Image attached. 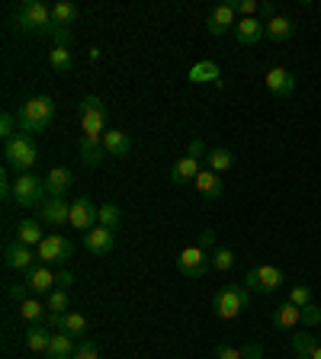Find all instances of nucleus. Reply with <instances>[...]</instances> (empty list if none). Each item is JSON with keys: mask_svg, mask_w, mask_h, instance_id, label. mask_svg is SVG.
I'll return each mask as SVG.
<instances>
[{"mask_svg": "<svg viewBox=\"0 0 321 359\" xmlns=\"http://www.w3.org/2000/svg\"><path fill=\"white\" fill-rule=\"evenodd\" d=\"M19 132L23 135H42L55 119V100L51 97H29L19 106Z\"/></svg>", "mask_w": 321, "mask_h": 359, "instance_id": "f257e3e1", "label": "nucleus"}, {"mask_svg": "<svg viewBox=\"0 0 321 359\" xmlns=\"http://www.w3.org/2000/svg\"><path fill=\"white\" fill-rule=\"evenodd\" d=\"M19 33H35V35H51L55 33V19H51V7L39 3V0H23L13 17Z\"/></svg>", "mask_w": 321, "mask_h": 359, "instance_id": "f03ea898", "label": "nucleus"}, {"mask_svg": "<svg viewBox=\"0 0 321 359\" xmlns=\"http://www.w3.org/2000/svg\"><path fill=\"white\" fill-rule=\"evenodd\" d=\"M247 301H251L247 285L245 283H229L225 289L215 292V299H212V311H215L219 321H235V317L247 308Z\"/></svg>", "mask_w": 321, "mask_h": 359, "instance_id": "7ed1b4c3", "label": "nucleus"}, {"mask_svg": "<svg viewBox=\"0 0 321 359\" xmlns=\"http://www.w3.org/2000/svg\"><path fill=\"white\" fill-rule=\"evenodd\" d=\"M35 158H39V148H35L33 135H23L19 132L13 142L3 144V164H7V170H17V174H29L35 164Z\"/></svg>", "mask_w": 321, "mask_h": 359, "instance_id": "20e7f679", "label": "nucleus"}, {"mask_svg": "<svg viewBox=\"0 0 321 359\" xmlns=\"http://www.w3.org/2000/svg\"><path fill=\"white\" fill-rule=\"evenodd\" d=\"M49 199V190H45V176H35V174H17L13 180V202L19 209H35Z\"/></svg>", "mask_w": 321, "mask_h": 359, "instance_id": "39448f33", "label": "nucleus"}, {"mask_svg": "<svg viewBox=\"0 0 321 359\" xmlns=\"http://www.w3.org/2000/svg\"><path fill=\"white\" fill-rule=\"evenodd\" d=\"M77 116H81V135L93 138V142H103V132H106V106H103L100 97H84L81 106H77Z\"/></svg>", "mask_w": 321, "mask_h": 359, "instance_id": "423d86ee", "label": "nucleus"}, {"mask_svg": "<svg viewBox=\"0 0 321 359\" xmlns=\"http://www.w3.org/2000/svg\"><path fill=\"white\" fill-rule=\"evenodd\" d=\"M35 253H39L45 267H61V263H68L74 257V241L65 237V234H45V241L35 247Z\"/></svg>", "mask_w": 321, "mask_h": 359, "instance_id": "0eeeda50", "label": "nucleus"}, {"mask_svg": "<svg viewBox=\"0 0 321 359\" xmlns=\"http://www.w3.org/2000/svg\"><path fill=\"white\" fill-rule=\"evenodd\" d=\"M245 285H247V292H254V295H270L283 285V269L270 267V263L251 267L245 276Z\"/></svg>", "mask_w": 321, "mask_h": 359, "instance_id": "6e6552de", "label": "nucleus"}, {"mask_svg": "<svg viewBox=\"0 0 321 359\" xmlns=\"http://www.w3.org/2000/svg\"><path fill=\"white\" fill-rule=\"evenodd\" d=\"M212 267V257L203 251V247H183L177 253V269L186 276V279H203Z\"/></svg>", "mask_w": 321, "mask_h": 359, "instance_id": "1a4fd4ad", "label": "nucleus"}, {"mask_svg": "<svg viewBox=\"0 0 321 359\" xmlns=\"http://www.w3.org/2000/svg\"><path fill=\"white\" fill-rule=\"evenodd\" d=\"M97 225H100V206L93 199H87V196H77V199L71 202V228L87 234Z\"/></svg>", "mask_w": 321, "mask_h": 359, "instance_id": "9d476101", "label": "nucleus"}, {"mask_svg": "<svg viewBox=\"0 0 321 359\" xmlns=\"http://www.w3.org/2000/svg\"><path fill=\"white\" fill-rule=\"evenodd\" d=\"M39 218H42L45 225H55V228L71 225V202L65 196H49L39 206Z\"/></svg>", "mask_w": 321, "mask_h": 359, "instance_id": "9b49d317", "label": "nucleus"}, {"mask_svg": "<svg viewBox=\"0 0 321 359\" xmlns=\"http://www.w3.org/2000/svg\"><path fill=\"white\" fill-rule=\"evenodd\" d=\"M235 3H219V7L209 10V17H206V29L209 35H225V33H235Z\"/></svg>", "mask_w": 321, "mask_h": 359, "instance_id": "f8f14e48", "label": "nucleus"}, {"mask_svg": "<svg viewBox=\"0 0 321 359\" xmlns=\"http://www.w3.org/2000/svg\"><path fill=\"white\" fill-rule=\"evenodd\" d=\"M35 260H39V253H33V247H29V244H19V241H10L7 251H3V263H7V269L29 273V269L35 267Z\"/></svg>", "mask_w": 321, "mask_h": 359, "instance_id": "ddd939ff", "label": "nucleus"}, {"mask_svg": "<svg viewBox=\"0 0 321 359\" xmlns=\"http://www.w3.org/2000/svg\"><path fill=\"white\" fill-rule=\"evenodd\" d=\"M26 285H29V292H35V295H49V292H55L58 289V273L51 267H33L29 273H26Z\"/></svg>", "mask_w": 321, "mask_h": 359, "instance_id": "4468645a", "label": "nucleus"}, {"mask_svg": "<svg viewBox=\"0 0 321 359\" xmlns=\"http://www.w3.org/2000/svg\"><path fill=\"white\" fill-rule=\"evenodd\" d=\"M84 247L93 253V257H106V253H113V247H116V231L97 225L93 231L84 234Z\"/></svg>", "mask_w": 321, "mask_h": 359, "instance_id": "2eb2a0df", "label": "nucleus"}, {"mask_svg": "<svg viewBox=\"0 0 321 359\" xmlns=\"http://www.w3.org/2000/svg\"><path fill=\"white\" fill-rule=\"evenodd\" d=\"M267 90L273 93V97H293L296 93V77H293V71H286V67H270L267 71Z\"/></svg>", "mask_w": 321, "mask_h": 359, "instance_id": "dca6fc26", "label": "nucleus"}, {"mask_svg": "<svg viewBox=\"0 0 321 359\" xmlns=\"http://www.w3.org/2000/svg\"><path fill=\"white\" fill-rule=\"evenodd\" d=\"M196 190H199V196H206V199H222V192H225V180H222V174H215V170H199V176H196Z\"/></svg>", "mask_w": 321, "mask_h": 359, "instance_id": "f3484780", "label": "nucleus"}, {"mask_svg": "<svg viewBox=\"0 0 321 359\" xmlns=\"http://www.w3.org/2000/svg\"><path fill=\"white\" fill-rule=\"evenodd\" d=\"M231 35H235L238 45H257L261 39H267L261 19H238V26H235V33Z\"/></svg>", "mask_w": 321, "mask_h": 359, "instance_id": "a211bd4d", "label": "nucleus"}, {"mask_svg": "<svg viewBox=\"0 0 321 359\" xmlns=\"http://www.w3.org/2000/svg\"><path fill=\"white\" fill-rule=\"evenodd\" d=\"M263 33H267V39L270 42H286V39H293L296 35V19H289V17H273L263 23Z\"/></svg>", "mask_w": 321, "mask_h": 359, "instance_id": "6ab92c4d", "label": "nucleus"}, {"mask_svg": "<svg viewBox=\"0 0 321 359\" xmlns=\"http://www.w3.org/2000/svg\"><path fill=\"white\" fill-rule=\"evenodd\" d=\"M103 148H106L110 158H126L129 151H132V138L122 128H106L103 132Z\"/></svg>", "mask_w": 321, "mask_h": 359, "instance_id": "aec40b11", "label": "nucleus"}, {"mask_svg": "<svg viewBox=\"0 0 321 359\" xmlns=\"http://www.w3.org/2000/svg\"><path fill=\"white\" fill-rule=\"evenodd\" d=\"M196 176H199V160L196 158H190V154H183V158L170 167V180L177 186H183V183H196Z\"/></svg>", "mask_w": 321, "mask_h": 359, "instance_id": "412c9836", "label": "nucleus"}, {"mask_svg": "<svg viewBox=\"0 0 321 359\" xmlns=\"http://www.w3.org/2000/svg\"><path fill=\"white\" fill-rule=\"evenodd\" d=\"M296 324H302V308H296L293 301L277 305V311H273V327H279V331H293Z\"/></svg>", "mask_w": 321, "mask_h": 359, "instance_id": "4be33fe9", "label": "nucleus"}, {"mask_svg": "<svg viewBox=\"0 0 321 359\" xmlns=\"http://www.w3.org/2000/svg\"><path fill=\"white\" fill-rule=\"evenodd\" d=\"M17 241L19 244H29V247H39V244L45 241L42 222H39V218H23V222L17 225Z\"/></svg>", "mask_w": 321, "mask_h": 359, "instance_id": "5701e85b", "label": "nucleus"}, {"mask_svg": "<svg viewBox=\"0 0 321 359\" xmlns=\"http://www.w3.org/2000/svg\"><path fill=\"white\" fill-rule=\"evenodd\" d=\"M77 353V343L71 334L58 331V334H51V343H49V359H74Z\"/></svg>", "mask_w": 321, "mask_h": 359, "instance_id": "b1692460", "label": "nucleus"}, {"mask_svg": "<svg viewBox=\"0 0 321 359\" xmlns=\"http://www.w3.org/2000/svg\"><path fill=\"white\" fill-rule=\"evenodd\" d=\"M71 170L68 167H51L49 174H45V190H49V196H65L71 186Z\"/></svg>", "mask_w": 321, "mask_h": 359, "instance_id": "393cba45", "label": "nucleus"}, {"mask_svg": "<svg viewBox=\"0 0 321 359\" xmlns=\"http://www.w3.org/2000/svg\"><path fill=\"white\" fill-rule=\"evenodd\" d=\"M190 81L193 84H219L222 87V71L215 61H199L190 67Z\"/></svg>", "mask_w": 321, "mask_h": 359, "instance_id": "a878e982", "label": "nucleus"}, {"mask_svg": "<svg viewBox=\"0 0 321 359\" xmlns=\"http://www.w3.org/2000/svg\"><path fill=\"white\" fill-rule=\"evenodd\" d=\"M26 347L33 353H49V343H51V327H42V324H29V331L23 334Z\"/></svg>", "mask_w": 321, "mask_h": 359, "instance_id": "bb28decb", "label": "nucleus"}, {"mask_svg": "<svg viewBox=\"0 0 321 359\" xmlns=\"http://www.w3.org/2000/svg\"><path fill=\"white\" fill-rule=\"evenodd\" d=\"M77 148H81V160H84L87 167H100L103 158H106V148H103V142H93V138H84V135H81Z\"/></svg>", "mask_w": 321, "mask_h": 359, "instance_id": "cd10ccee", "label": "nucleus"}, {"mask_svg": "<svg viewBox=\"0 0 321 359\" xmlns=\"http://www.w3.org/2000/svg\"><path fill=\"white\" fill-rule=\"evenodd\" d=\"M49 65H51V71L68 74L71 67H74V51H71L68 45H55V49L49 51Z\"/></svg>", "mask_w": 321, "mask_h": 359, "instance_id": "c85d7f7f", "label": "nucleus"}, {"mask_svg": "<svg viewBox=\"0 0 321 359\" xmlns=\"http://www.w3.org/2000/svg\"><path fill=\"white\" fill-rule=\"evenodd\" d=\"M19 317H26L29 324H39V321L49 317V308H45L39 299H26V301H19Z\"/></svg>", "mask_w": 321, "mask_h": 359, "instance_id": "c756f323", "label": "nucleus"}, {"mask_svg": "<svg viewBox=\"0 0 321 359\" xmlns=\"http://www.w3.org/2000/svg\"><path fill=\"white\" fill-rule=\"evenodd\" d=\"M61 331L65 334H71L77 340V337L87 334V317L81 315V311H68V315H61Z\"/></svg>", "mask_w": 321, "mask_h": 359, "instance_id": "7c9ffc66", "label": "nucleus"}, {"mask_svg": "<svg viewBox=\"0 0 321 359\" xmlns=\"http://www.w3.org/2000/svg\"><path fill=\"white\" fill-rule=\"evenodd\" d=\"M51 19H55V26L71 29V23L77 19V7H74V3H68V0H58V3L51 7Z\"/></svg>", "mask_w": 321, "mask_h": 359, "instance_id": "2f4dec72", "label": "nucleus"}, {"mask_svg": "<svg viewBox=\"0 0 321 359\" xmlns=\"http://www.w3.org/2000/svg\"><path fill=\"white\" fill-rule=\"evenodd\" d=\"M100 225L110 228V231H119V225H122V209H119L116 202H103L100 206Z\"/></svg>", "mask_w": 321, "mask_h": 359, "instance_id": "473e14b6", "label": "nucleus"}, {"mask_svg": "<svg viewBox=\"0 0 321 359\" xmlns=\"http://www.w3.org/2000/svg\"><path fill=\"white\" fill-rule=\"evenodd\" d=\"M209 170H215V174H225V170L235 164V154H231L229 148H215V151H209Z\"/></svg>", "mask_w": 321, "mask_h": 359, "instance_id": "72a5a7b5", "label": "nucleus"}, {"mask_svg": "<svg viewBox=\"0 0 321 359\" xmlns=\"http://www.w3.org/2000/svg\"><path fill=\"white\" fill-rule=\"evenodd\" d=\"M45 308L51 311V315H68L71 311V299L65 289H55V292L45 295Z\"/></svg>", "mask_w": 321, "mask_h": 359, "instance_id": "f704fd0d", "label": "nucleus"}, {"mask_svg": "<svg viewBox=\"0 0 321 359\" xmlns=\"http://www.w3.org/2000/svg\"><path fill=\"white\" fill-rule=\"evenodd\" d=\"M17 128H19V119L13 116V112H3V116H0V135H3V144L17 138V135H19Z\"/></svg>", "mask_w": 321, "mask_h": 359, "instance_id": "c9c22d12", "label": "nucleus"}, {"mask_svg": "<svg viewBox=\"0 0 321 359\" xmlns=\"http://www.w3.org/2000/svg\"><path fill=\"white\" fill-rule=\"evenodd\" d=\"M235 267V253L229 251V247H219V251L212 253V269H222V273H225V269H231Z\"/></svg>", "mask_w": 321, "mask_h": 359, "instance_id": "e433bc0d", "label": "nucleus"}, {"mask_svg": "<svg viewBox=\"0 0 321 359\" xmlns=\"http://www.w3.org/2000/svg\"><path fill=\"white\" fill-rule=\"evenodd\" d=\"M315 337L312 334H293V350H296V356H308V353L315 350Z\"/></svg>", "mask_w": 321, "mask_h": 359, "instance_id": "4c0bfd02", "label": "nucleus"}, {"mask_svg": "<svg viewBox=\"0 0 321 359\" xmlns=\"http://www.w3.org/2000/svg\"><path fill=\"white\" fill-rule=\"evenodd\" d=\"M289 301H293L296 308H305V305H312V289H308V285H296V289L289 292Z\"/></svg>", "mask_w": 321, "mask_h": 359, "instance_id": "58836bf2", "label": "nucleus"}, {"mask_svg": "<svg viewBox=\"0 0 321 359\" xmlns=\"http://www.w3.org/2000/svg\"><path fill=\"white\" fill-rule=\"evenodd\" d=\"M74 359H100V350H97V343H93V340H81V343H77Z\"/></svg>", "mask_w": 321, "mask_h": 359, "instance_id": "ea45409f", "label": "nucleus"}, {"mask_svg": "<svg viewBox=\"0 0 321 359\" xmlns=\"http://www.w3.org/2000/svg\"><path fill=\"white\" fill-rule=\"evenodd\" d=\"M302 324H305V327H318V324H321V308L315 305V301L302 308Z\"/></svg>", "mask_w": 321, "mask_h": 359, "instance_id": "a19ab883", "label": "nucleus"}, {"mask_svg": "<svg viewBox=\"0 0 321 359\" xmlns=\"http://www.w3.org/2000/svg\"><path fill=\"white\" fill-rule=\"evenodd\" d=\"M235 13H241L245 19H254V13H261V3H257V0H238Z\"/></svg>", "mask_w": 321, "mask_h": 359, "instance_id": "79ce46f5", "label": "nucleus"}, {"mask_svg": "<svg viewBox=\"0 0 321 359\" xmlns=\"http://www.w3.org/2000/svg\"><path fill=\"white\" fill-rule=\"evenodd\" d=\"M51 39H55V45H74V33L71 29H65V26H55V33H51Z\"/></svg>", "mask_w": 321, "mask_h": 359, "instance_id": "37998d69", "label": "nucleus"}, {"mask_svg": "<svg viewBox=\"0 0 321 359\" xmlns=\"http://www.w3.org/2000/svg\"><path fill=\"white\" fill-rule=\"evenodd\" d=\"M215 359H245V356H241V350H238V347L222 343V347H215Z\"/></svg>", "mask_w": 321, "mask_h": 359, "instance_id": "c03bdc74", "label": "nucleus"}, {"mask_svg": "<svg viewBox=\"0 0 321 359\" xmlns=\"http://www.w3.org/2000/svg\"><path fill=\"white\" fill-rule=\"evenodd\" d=\"M0 196H3V199H13V180H10L7 170L0 174Z\"/></svg>", "mask_w": 321, "mask_h": 359, "instance_id": "a18cd8bd", "label": "nucleus"}, {"mask_svg": "<svg viewBox=\"0 0 321 359\" xmlns=\"http://www.w3.org/2000/svg\"><path fill=\"white\" fill-rule=\"evenodd\" d=\"M74 283H77V279H74V273H71V269H58V289H65V292H68Z\"/></svg>", "mask_w": 321, "mask_h": 359, "instance_id": "49530a36", "label": "nucleus"}, {"mask_svg": "<svg viewBox=\"0 0 321 359\" xmlns=\"http://www.w3.org/2000/svg\"><path fill=\"white\" fill-rule=\"evenodd\" d=\"M241 356H245V359H261L263 356V347H261V343H247V347H241Z\"/></svg>", "mask_w": 321, "mask_h": 359, "instance_id": "de8ad7c7", "label": "nucleus"}, {"mask_svg": "<svg viewBox=\"0 0 321 359\" xmlns=\"http://www.w3.org/2000/svg\"><path fill=\"white\" fill-rule=\"evenodd\" d=\"M186 154H190V158H209V151H206V144L199 142V138H196V142H190V151H186Z\"/></svg>", "mask_w": 321, "mask_h": 359, "instance_id": "09e8293b", "label": "nucleus"}, {"mask_svg": "<svg viewBox=\"0 0 321 359\" xmlns=\"http://www.w3.org/2000/svg\"><path fill=\"white\" fill-rule=\"evenodd\" d=\"M10 299H13V301H26V299H29V285H10Z\"/></svg>", "mask_w": 321, "mask_h": 359, "instance_id": "8fccbe9b", "label": "nucleus"}, {"mask_svg": "<svg viewBox=\"0 0 321 359\" xmlns=\"http://www.w3.org/2000/svg\"><path fill=\"white\" fill-rule=\"evenodd\" d=\"M212 244H215V231H203V234H199V244H196V247H203V251H206V247H212Z\"/></svg>", "mask_w": 321, "mask_h": 359, "instance_id": "3c124183", "label": "nucleus"}, {"mask_svg": "<svg viewBox=\"0 0 321 359\" xmlns=\"http://www.w3.org/2000/svg\"><path fill=\"white\" fill-rule=\"evenodd\" d=\"M308 359H321V343H315V350L308 353Z\"/></svg>", "mask_w": 321, "mask_h": 359, "instance_id": "603ef678", "label": "nucleus"}, {"mask_svg": "<svg viewBox=\"0 0 321 359\" xmlns=\"http://www.w3.org/2000/svg\"><path fill=\"white\" fill-rule=\"evenodd\" d=\"M296 359H308V356H296Z\"/></svg>", "mask_w": 321, "mask_h": 359, "instance_id": "864d4df0", "label": "nucleus"}]
</instances>
